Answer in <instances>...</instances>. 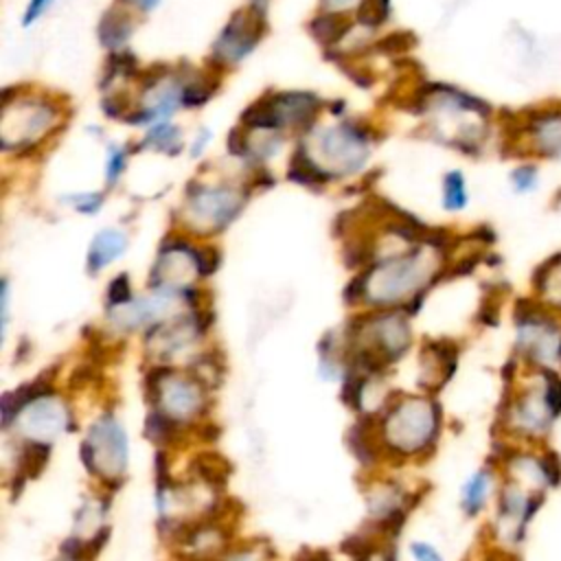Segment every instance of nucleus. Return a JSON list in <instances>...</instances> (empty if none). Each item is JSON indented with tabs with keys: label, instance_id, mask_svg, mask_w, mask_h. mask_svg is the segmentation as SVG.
<instances>
[{
	"label": "nucleus",
	"instance_id": "9d476101",
	"mask_svg": "<svg viewBox=\"0 0 561 561\" xmlns=\"http://www.w3.org/2000/svg\"><path fill=\"white\" fill-rule=\"evenodd\" d=\"M171 386H173L171 390L162 386L160 401L164 399V408H167L169 416L184 423L182 421L184 416H195L204 408L202 383L197 379H193V381H175Z\"/></svg>",
	"mask_w": 561,
	"mask_h": 561
},
{
	"label": "nucleus",
	"instance_id": "79ce46f5",
	"mask_svg": "<svg viewBox=\"0 0 561 561\" xmlns=\"http://www.w3.org/2000/svg\"><path fill=\"white\" fill-rule=\"evenodd\" d=\"M48 4H50V0H28L26 13H24V24L28 26L33 20H37L46 11Z\"/></svg>",
	"mask_w": 561,
	"mask_h": 561
},
{
	"label": "nucleus",
	"instance_id": "412c9836",
	"mask_svg": "<svg viewBox=\"0 0 561 561\" xmlns=\"http://www.w3.org/2000/svg\"><path fill=\"white\" fill-rule=\"evenodd\" d=\"M142 145L153 147L156 151H164V153H178L182 149V136L178 127H171L167 123H160L156 127H151L142 140Z\"/></svg>",
	"mask_w": 561,
	"mask_h": 561
},
{
	"label": "nucleus",
	"instance_id": "7c9ffc66",
	"mask_svg": "<svg viewBox=\"0 0 561 561\" xmlns=\"http://www.w3.org/2000/svg\"><path fill=\"white\" fill-rule=\"evenodd\" d=\"M342 552H346L355 561H368L375 552V543L362 535H351L348 539L342 541Z\"/></svg>",
	"mask_w": 561,
	"mask_h": 561
},
{
	"label": "nucleus",
	"instance_id": "5701e85b",
	"mask_svg": "<svg viewBox=\"0 0 561 561\" xmlns=\"http://www.w3.org/2000/svg\"><path fill=\"white\" fill-rule=\"evenodd\" d=\"M348 447L353 449V454L357 456L359 462L364 465H370L375 460V447L370 443V436H368V427L364 421L355 423L351 430H348Z\"/></svg>",
	"mask_w": 561,
	"mask_h": 561
},
{
	"label": "nucleus",
	"instance_id": "b1692460",
	"mask_svg": "<svg viewBox=\"0 0 561 561\" xmlns=\"http://www.w3.org/2000/svg\"><path fill=\"white\" fill-rule=\"evenodd\" d=\"M138 68V59L127 53V50H116L110 55L107 64H105V75H103V83L101 85H107L114 81V77L123 75V77H131Z\"/></svg>",
	"mask_w": 561,
	"mask_h": 561
},
{
	"label": "nucleus",
	"instance_id": "e433bc0d",
	"mask_svg": "<svg viewBox=\"0 0 561 561\" xmlns=\"http://www.w3.org/2000/svg\"><path fill=\"white\" fill-rule=\"evenodd\" d=\"M72 206L81 213H96L103 204V195L101 193H81V195H72Z\"/></svg>",
	"mask_w": 561,
	"mask_h": 561
},
{
	"label": "nucleus",
	"instance_id": "cd10ccee",
	"mask_svg": "<svg viewBox=\"0 0 561 561\" xmlns=\"http://www.w3.org/2000/svg\"><path fill=\"white\" fill-rule=\"evenodd\" d=\"M131 298V285H129V276L127 274H118L110 280L107 285V307L116 309L127 305Z\"/></svg>",
	"mask_w": 561,
	"mask_h": 561
},
{
	"label": "nucleus",
	"instance_id": "f704fd0d",
	"mask_svg": "<svg viewBox=\"0 0 561 561\" xmlns=\"http://www.w3.org/2000/svg\"><path fill=\"white\" fill-rule=\"evenodd\" d=\"M226 145H228V151L232 156H245L250 153V138H248V131H241L239 127H232L228 131V138H226Z\"/></svg>",
	"mask_w": 561,
	"mask_h": 561
},
{
	"label": "nucleus",
	"instance_id": "39448f33",
	"mask_svg": "<svg viewBox=\"0 0 561 561\" xmlns=\"http://www.w3.org/2000/svg\"><path fill=\"white\" fill-rule=\"evenodd\" d=\"M502 478L548 495L561 484V456L550 445H500L495 456Z\"/></svg>",
	"mask_w": 561,
	"mask_h": 561
},
{
	"label": "nucleus",
	"instance_id": "72a5a7b5",
	"mask_svg": "<svg viewBox=\"0 0 561 561\" xmlns=\"http://www.w3.org/2000/svg\"><path fill=\"white\" fill-rule=\"evenodd\" d=\"M368 283H370V272L357 274L351 278V283L344 289V300L346 302H357L359 298L368 296Z\"/></svg>",
	"mask_w": 561,
	"mask_h": 561
},
{
	"label": "nucleus",
	"instance_id": "c03bdc74",
	"mask_svg": "<svg viewBox=\"0 0 561 561\" xmlns=\"http://www.w3.org/2000/svg\"><path fill=\"white\" fill-rule=\"evenodd\" d=\"M127 2H131V4H136L140 11H151L160 0H127Z\"/></svg>",
	"mask_w": 561,
	"mask_h": 561
},
{
	"label": "nucleus",
	"instance_id": "dca6fc26",
	"mask_svg": "<svg viewBox=\"0 0 561 561\" xmlns=\"http://www.w3.org/2000/svg\"><path fill=\"white\" fill-rule=\"evenodd\" d=\"M50 458V445L44 440H28L24 443L20 456H18V476H24L26 480L37 478Z\"/></svg>",
	"mask_w": 561,
	"mask_h": 561
},
{
	"label": "nucleus",
	"instance_id": "aec40b11",
	"mask_svg": "<svg viewBox=\"0 0 561 561\" xmlns=\"http://www.w3.org/2000/svg\"><path fill=\"white\" fill-rule=\"evenodd\" d=\"M178 430H180V421H175L167 412L153 410V412L147 414V421H145L147 438H151L156 443H169V440L175 438Z\"/></svg>",
	"mask_w": 561,
	"mask_h": 561
},
{
	"label": "nucleus",
	"instance_id": "7ed1b4c3",
	"mask_svg": "<svg viewBox=\"0 0 561 561\" xmlns=\"http://www.w3.org/2000/svg\"><path fill=\"white\" fill-rule=\"evenodd\" d=\"M504 145L515 158L561 162V99L530 105L504 121Z\"/></svg>",
	"mask_w": 561,
	"mask_h": 561
},
{
	"label": "nucleus",
	"instance_id": "20e7f679",
	"mask_svg": "<svg viewBox=\"0 0 561 561\" xmlns=\"http://www.w3.org/2000/svg\"><path fill=\"white\" fill-rule=\"evenodd\" d=\"M546 497L548 495L535 493L513 480L502 478L497 495L493 500V522H491L493 546L517 554Z\"/></svg>",
	"mask_w": 561,
	"mask_h": 561
},
{
	"label": "nucleus",
	"instance_id": "f3484780",
	"mask_svg": "<svg viewBox=\"0 0 561 561\" xmlns=\"http://www.w3.org/2000/svg\"><path fill=\"white\" fill-rule=\"evenodd\" d=\"M508 184L515 195H533L541 186V167L537 160L519 158L508 171Z\"/></svg>",
	"mask_w": 561,
	"mask_h": 561
},
{
	"label": "nucleus",
	"instance_id": "c85d7f7f",
	"mask_svg": "<svg viewBox=\"0 0 561 561\" xmlns=\"http://www.w3.org/2000/svg\"><path fill=\"white\" fill-rule=\"evenodd\" d=\"M213 92H215V88H210L206 77H197L182 90V103L184 105H202L213 96Z\"/></svg>",
	"mask_w": 561,
	"mask_h": 561
},
{
	"label": "nucleus",
	"instance_id": "6e6552de",
	"mask_svg": "<svg viewBox=\"0 0 561 561\" xmlns=\"http://www.w3.org/2000/svg\"><path fill=\"white\" fill-rule=\"evenodd\" d=\"M530 296L561 313V252L546 256L530 274Z\"/></svg>",
	"mask_w": 561,
	"mask_h": 561
},
{
	"label": "nucleus",
	"instance_id": "4be33fe9",
	"mask_svg": "<svg viewBox=\"0 0 561 561\" xmlns=\"http://www.w3.org/2000/svg\"><path fill=\"white\" fill-rule=\"evenodd\" d=\"M390 15V0H362L357 7V22L370 28L381 26Z\"/></svg>",
	"mask_w": 561,
	"mask_h": 561
},
{
	"label": "nucleus",
	"instance_id": "423d86ee",
	"mask_svg": "<svg viewBox=\"0 0 561 561\" xmlns=\"http://www.w3.org/2000/svg\"><path fill=\"white\" fill-rule=\"evenodd\" d=\"M263 13L265 11L256 7L232 13L230 22L226 24V28L221 31V35L213 46V59L221 64H239L256 46V42L263 35V26H265Z\"/></svg>",
	"mask_w": 561,
	"mask_h": 561
},
{
	"label": "nucleus",
	"instance_id": "a19ab883",
	"mask_svg": "<svg viewBox=\"0 0 561 561\" xmlns=\"http://www.w3.org/2000/svg\"><path fill=\"white\" fill-rule=\"evenodd\" d=\"M107 537H110V528H107V526H103V528H99V530H96V535L88 541V559H90V561H92V559H96V554L103 550V546H105Z\"/></svg>",
	"mask_w": 561,
	"mask_h": 561
},
{
	"label": "nucleus",
	"instance_id": "473e14b6",
	"mask_svg": "<svg viewBox=\"0 0 561 561\" xmlns=\"http://www.w3.org/2000/svg\"><path fill=\"white\" fill-rule=\"evenodd\" d=\"M59 552L66 561H90L88 559V543H83L79 537H68L59 546Z\"/></svg>",
	"mask_w": 561,
	"mask_h": 561
},
{
	"label": "nucleus",
	"instance_id": "a878e982",
	"mask_svg": "<svg viewBox=\"0 0 561 561\" xmlns=\"http://www.w3.org/2000/svg\"><path fill=\"white\" fill-rule=\"evenodd\" d=\"M414 46H416V37L410 31H392L377 42V50L388 53V55H401Z\"/></svg>",
	"mask_w": 561,
	"mask_h": 561
},
{
	"label": "nucleus",
	"instance_id": "ea45409f",
	"mask_svg": "<svg viewBox=\"0 0 561 561\" xmlns=\"http://www.w3.org/2000/svg\"><path fill=\"white\" fill-rule=\"evenodd\" d=\"M79 454H81V462L83 467L88 469V473H99V462H96V451H94V445L90 440H83L81 447H79Z\"/></svg>",
	"mask_w": 561,
	"mask_h": 561
},
{
	"label": "nucleus",
	"instance_id": "a18cd8bd",
	"mask_svg": "<svg viewBox=\"0 0 561 561\" xmlns=\"http://www.w3.org/2000/svg\"><path fill=\"white\" fill-rule=\"evenodd\" d=\"M383 561H397V550H394V546H390V548L386 550V557H383Z\"/></svg>",
	"mask_w": 561,
	"mask_h": 561
},
{
	"label": "nucleus",
	"instance_id": "58836bf2",
	"mask_svg": "<svg viewBox=\"0 0 561 561\" xmlns=\"http://www.w3.org/2000/svg\"><path fill=\"white\" fill-rule=\"evenodd\" d=\"M410 552H412V557L416 561H443V554L434 546H430L425 541H414L410 546Z\"/></svg>",
	"mask_w": 561,
	"mask_h": 561
},
{
	"label": "nucleus",
	"instance_id": "4468645a",
	"mask_svg": "<svg viewBox=\"0 0 561 561\" xmlns=\"http://www.w3.org/2000/svg\"><path fill=\"white\" fill-rule=\"evenodd\" d=\"M287 178L296 184H302V186H318V184H324L331 178V173H327L322 167H318L316 160L300 145L291 156Z\"/></svg>",
	"mask_w": 561,
	"mask_h": 561
},
{
	"label": "nucleus",
	"instance_id": "37998d69",
	"mask_svg": "<svg viewBox=\"0 0 561 561\" xmlns=\"http://www.w3.org/2000/svg\"><path fill=\"white\" fill-rule=\"evenodd\" d=\"M480 561H519V559H517V554H513V552H506V550H500V548L491 546V548L482 554Z\"/></svg>",
	"mask_w": 561,
	"mask_h": 561
},
{
	"label": "nucleus",
	"instance_id": "0eeeda50",
	"mask_svg": "<svg viewBox=\"0 0 561 561\" xmlns=\"http://www.w3.org/2000/svg\"><path fill=\"white\" fill-rule=\"evenodd\" d=\"M497 471H500V467L484 465L467 478V482L462 484V491H460V506L467 517L480 515L489 506V502L495 500L500 482H502V478L497 480Z\"/></svg>",
	"mask_w": 561,
	"mask_h": 561
},
{
	"label": "nucleus",
	"instance_id": "f257e3e1",
	"mask_svg": "<svg viewBox=\"0 0 561 561\" xmlns=\"http://www.w3.org/2000/svg\"><path fill=\"white\" fill-rule=\"evenodd\" d=\"M561 421V373L519 368L500 403L502 443L548 445Z\"/></svg>",
	"mask_w": 561,
	"mask_h": 561
},
{
	"label": "nucleus",
	"instance_id": "2f4dec72",
	"mask_svg": "<svg viewBox=\"0 0 561 561\" xmlns=\"http://www.w3.org/2000/svg\"><path fill=\"white\" fill-rule=\"evenodd\" d=\"M370 256H373V245L368 241H353L344 250V263L346 267H353V270L368 263Z\"/></svg>",
	"mask_w": 561,
	"mask_h": 561
},
{
	"label": "nucleus",
	"instance_id": "f8f14e48",
	"mask_svg": "<svg viewBox=\"0 0 561 561\" xmlns=\"http://www.w3.org/2000/svg\"><path fill=\"white\" fill-rule=\"evenodd\" d=\"M127 245V239L118 230H101L88 250V270L96 274L105 265H110Z\"/></svg>",
	"mask_w": 561,
	"mask_h": 561
},
{
	"label": "nucleus",
	"instance_id": "2eb2a0df",
	"mask_svg": "<svg viewBox=\"0 0 561 561\" xmlns=\"http://www.w3.org/2000/svg\"><path fill=\"white\" fill-rule=\"evenodd\" d=\"M191 469L199 480H204L213 489H224L228 482V476H230L228 462L224 458H219L217 454H197L191 460Z\"/></svg>",
	"mask_w": 561,
	"mask_h": 561
},
{
	"label": "nucleus",
	"instance_id": "6ab92c4d",
	"mask_svg": "<svg viewBox=\"0 0 561 561\" xmlns=\"http://www.w3.org/2000/svg\"><path fill=\"white\" fill-rule=\"evenodd\" d=\"M469 204V191H467V180L462 171H449L443 178V206L451 213H458L467 208Z\"/></svg>",
	"mask_w": 561,
	"mask_h": 561
},
{
	"label": "nucleus",
	"instance_id": "c756f323",
	"mask_svg": "<svg viewBox=\"0 0 561 561\" xmlns=\"http://www.w3.org/2000/svg\"><path fill=\"white\" fill-rule=\"evenodd\" d=\"M191 259L199 276H210L219 267V252L215 248H197L191 250Z\"/></svg>",
	"mask_w": 561,
	"mask_h": 561
},
{
	"label": "nucleus",
	"instance_id": "f03ea898",
	"mask_svg": "<svg viewBox=\"0 0 561 561\" xmlns=\"http://www.w3.org/2000/svg\"><path fill=\"white\" fill-rule=\"evenodd\" d=\"M513 359L524 370L561 373V313L533 296L513 307Z\"/></svg>",
	"mask_w": 561,
	"mask_h": 561
},
{
	"label": "nucleus",
	"instance_id": "9b49d317",
	"mask_svg": "<svg viewBox=\"0 0 561 561\" xmlns=\"http://www.w3.org/2000/svg\"><path fill=\"white\" fill-rule=\"evenodd\" d=\"M134 33V20L129 18L127 11L112 7L99 24V39L105 48L110 50H118L127 44V39Z\"/></svg>",
	"mask_w": 561,
	"mask_h": 561
},
{
	"label": "nucleus",
	"instance_id": "de8ad7c7",
	"mask_svg": "<svg viewBox=\"0 0 561 561\" xmlns=\"http://www.w3.org/2000/svg\"><path fill=\"white\" fill-rule=\"evenodd\" d=\"M57 561H66V559H64V557H61V559H57Z\"/></svg>",
	"mask_w": 561,
	"mask_h": 561
},
{
	"label": "nucleus",
	"instance_id": "ddd939ff",
	"mask_svg": "<svg viewBox=\"0 0 561 561\" xmlns=\"http://www.w3.org/2000/svg\"><path fill=\"white\" fill-rule=\"evenodd\" d=\"M351 28V20L342 11H324L316 15L309 22L311 35L322 44V46H335Z\"/></svg>",
	"mask_w": 561,
	"mask_h": 561
},
{
	"label": "nucleus",
	"instance_id": "393cba45",
	"mask_svg": "<svg viewBox=\"0 0 561 561\" xmlns=\"http://www.w3.org/2000/svg\"><path fill=\"white\" fill-rule=\"evenodd\" d=\"M364 388H366V375L351 366V370L346 373V379H344V388H342V399H344V403H346L348 408H353V410H362Z\"/></svg>",
	"mask_w": 561,
	"mask_h": 561
},
{
	"label": "nucleus",
	"instance_id": "1a4fd4ad",
	"mask_svg": "<svg viewBox=\"0 0 561 561\" xmlns=\"http://www.w3.org/2000/svg\"><path fill=\"white\" fill-rule=\"evenodd\" d=\"M96 449L101 447L103 451L107 449L110 462L114 465V473L121 476L127 465V438L123 427L114 421V416H103L90 427V438H88Z\"/></svg>",
	"mask_w": 561,
	"mask_h": 561
},
{
	"label": "nucleus",
	"instance_id": "a211bd4d",
	"mask_svg": "<svg viewBox=\"0 0 561 561\" xmlns=\"http://www.w3.org/2000/svg\"><path fill=\"white\" fill-rule=\"evenodd\" d=\"M241 123L250 129H276L280 127V118L272 96H263L254 101L250 107L241 112Z\"/></svg>",
	"mask_w": 561,
	"mask_h": 561
},
{
	"label": "nucleus",
	"instance_id": "4c0bfd02",
	"mask_svg": "<svg viewBox=\"0 0 561 561\" xmlns=\"http://www.w3.org/2000/svg\"><path fill=\"white\" fill-rule=\"evenodd\" d=\"M101 107L107 116L112 118H125L129 114L127 110V103L123 99H118V94H107L103 101H101Z\"/></svg>",
	"mask_w": 561,
	"mask_h": 561
},
{
	"label": "nucleus",
	"instance_id": "49530a36",
	"mask_svg": "<svg viewBox=\"0 0 561 561\" xmlns=\"http://www.w3.org/2000/svg\"><path fill=\"white\" fill-rule=\"evenodd\" d=\"M327 4H331V7H342V4H346V2H351V0H324Z\"/></svg>",
	"mask_w": 561,
	"mask_h": 561
},
{
	"label": "nucleus",
	"instance_id": "c9c22d12",
	"mask_svg": "<svg viewBox=\"0 0 561 561\" xmlns=\"http://www.w3.org/2000/svg\"><path fill=\"white\" fill-rule=\"evenodd\" d=\"M125 162H127V153L121 151V149H110V156H107V167H105V175H107V182L114 184L118 180V175L123 173L125 169Z\"/></svg>",
	"mask_w": 561,
	"mask_h": 561
},
{
	"label": "nucleus",
	"instance_id": "bb28decb",
	"mask_svg": "<svg viewBox=\"0 0 561 561\" xmlns=\"http://www.w3.org/2000/svg\"><path fill=\"white\" fill-rule=\"evenodd\" d=\"M153 467H156V502L160 506V511H164V497H167V489L171 484V476H169V458L164 449L156 451L153 458Z\"/></svg>",
	"mask_w": 561,
	"mask_h": 561
}]
</instances>
